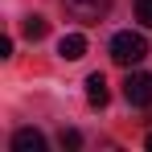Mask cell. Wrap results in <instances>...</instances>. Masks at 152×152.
<instances>
[{"mask_svg":"<svg viewBox=\"0 0 152 152\" xmlns=\"http://www.w3.org/2000/svg\"><path fill=\"white\" fill-rule=\"evenodd\" d=\"M12 148L17 152H45V136H41L37 127H21V132L12 136Z\"/></svg>","mask_w":152,"mask_h":152,"instance_id":"4","label":"cell"},{"mask_svg":"<svg viewBox=\"0 0 152 152\" xmlns=\"http://www.w3.org/2000/svg\"><path fill=\"white\" fill-rule=\"evenodd\" d=\"M25 37L29 41H41V37H45V33H50V25H45V17H37V12H33V17H25Z\"/></svg>","mask_w":152,"mask_h":152,"instance_id":"7","label":"cell"},{"mask_svg":"<svg viewBox=\"0 0 152 152\" xmlns=\"http://www.w3.org/2000/svg\"><path fill=\"white\" fill-rule=\"evenodd\" d=\"M136 21L152 29V0H136Z\"/></svg>","mask_w":152,"mask_h":152,"instance_id":"9","label":"cell"},{"mask_svg":"<svg viewBox=\"0 0 152 152\" xmlns=\"http://www.w3.org/2000/svg\"><path fill=\"white\" fill-rule=\"evenodd\" d=\"M107 99H111L107 78H103V74H91V78H86V103H91V107H107Z\"/></svg>","mask_w":152,"mask_h":152,"instance_id":"6","label":"cell"},{"mask_svg":"<svg viewBox=\"0 0 152 152\" xmlns=\"http://www.w3.org/2000/svg\"><path fill=\"white\" fill-rule=\"evenodd\" d=\"M124 99L132 103V107H152V74H127Z\"/></svg>","mask_w":152,"mask_h":152,"instance_id":"3","label":"cell"},{"mask_svg":"<svg viewBox=\"0 0 152 152\" xmlns=\"http://www.w3.org/2000/svg\"><path fill=\"white\" fill-rule=\"evenodd\" d=\"M62 4H66V12H70L74 21H82V25H99L103 17L111 12L115 0H62Z\"/></svg>","mask_w":152,"mask_h":152,"instance_id":"2","label":"cell"},{"mask_svg":"<svg viewBox=\"0 0 152 152\" xmlns=\"http://www.w3.org/2000/svg\"><path fill=\"white\" fill-rule=\"evenodd\" d=\"M58 53H62L66 62H78V58L86 53V37H82V33H66V37L58 41Z\"/></svg>","mask_w":152,"mask_h":152,"instance_id":"5","label":"cell"},{"mask_svg":"<svg viewBox=\"0 0 152 152\" xmlns=\"http://www.w3.org/2000/svg\"><path fill=\"white\" fill-rule=\"evenodd\" d=\"M144 144H148V152H152V132H148V140H144Z\"/></svg>","mask_w":152,"mask_h":152,"instance_id":"11","label":"cell"},{"mask_svg":"<svg viewBox=\"0 0 152 152\" xmlns=\"http://www.w3.org/2000/svg\"><path fill=\"white\" fill-rule=\"evenodd\" d=\"M111 58H115L119 66H140V62L148 58V41H144V33H132V29L115 33V37H111Z\"/></svg>","mask_w":152,"mask_h":152,"instance_id":"1","label":"cell"},{"mask_svg":"<svg viewBox=\"0 0 152 152\" xmlns=\"http://www.w3.org/2000/svg\"><path fill=\"white\" fill-rule=\"evenodd\" d=\"M58 140H62V148H70V152H78V148H82V136H78L74 127H66V132H62Z\"/></svg>","mask_w":152,"mask_h":152,"instance_id":"8","label":"cell"},{"mask_svg":"<svg viewBox=\"0 0 152 152\" xmlns=\"http://www.w3.org/2000/svg\"><path fill=\"white\" fill-rule=\"evenodd\" d=\"M0 58H12V37H0Z\"/></svg>","mask_w":152,"mask_h":152,"instance_id":"10","label":"cell"}]
</instances>
